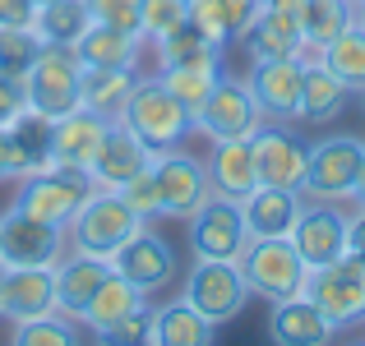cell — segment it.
<instances>
[{"label": "cell", "instance_id": "obj_1", "mask_svg": "<svg viewBox=\"0 0 365 346\" xmlns=\"http://www.w3.org/2000/svg\"><path fill=\"white\" fill-rule=\"evenodd\" d=\"M120 125L139 134L153 152H167V148L190 143V134H195V111L180 98H171V88L153 70H143L139 83H134V93H130V102H125V111H120Z\"/></svg>", "mask_w": 365, "mask_h": 346}, {"label": "cell", "instance_id": "obj_2", "mask_svg": "<svg viewBox=\"0 0 365 346\" xmlns=\"http://www.w3.org/2000/svg\"><path fill=\"white\" fill-rule=\"evenodd\" d=\"M236 268H241L250 295H259L268 305L305 291V273H310L305 258L296 254L292 236H250V245L241 249Z\"/></svg>", "mask_w": 365, "mask_h": 346}, {"label": "cell", "instance_id": "obj_3", "mask_svg": "<svg viewBox=\"0 0 365 346\" xmlns=\"http://www.w3.org/2000/svg\"><path fill=\"white\" fill-rule=\"evenodd\" d=\"M180 300H190L213 328H222V323L241 319L250 286L232 258H190V268L180 273Z\"/></svg>", "mask_w": 365, "mask_h": 346}, {"label": "cell", "instance_id": "obj_4", "mask_svg": "<svg viewBox=\"0 0 365 346\" xmlns=\"http://www.w3.org/2000/svg\"><path fill=\"white\" fill-rule=\"evenodd\" d=\"M139 226H143V217H134V208L125 204L116 189H93L88 204L79 208V217L65 226V240H70V249H79V254L116 258V249Z\"/></svg>", "mask_w": 365, "mask_h": 346}, {"label": "cell", "instance_id": "obj_5", "mask_svg": "<svg viewBox=\"0 0 365 346\" xmlns=\"http://www.w3.org/2000/svg\"><path fill=\"white\" fill-rule=\"evenodd\" d=\"M79 79H83V61L74 46H51L42 42V56L28 65L24 74V98L33 111H42L46 120H61V115L79 111Z\"/></svg>", "mask_w": 365, "mask_h": 346}, {"label": "cell", "instance_id": "obj_6", "mask_svg": "<svg viewBox=\"0 0 365 346\" xmlns=\"http://www.w3.org/2000/svg\"><path fill=\"white\" fill-rule=\"evenodd\" d=\"M14 189H19V194H14V208H24V213L42 217V222H51V226H70L98 185H93L83 171L42 167V171H33V176L14 180Z\"/></svg>", "mask_w": 365, "mask_h": 346}, {"label": "cell", "instance_id": "obj_7", "mask_svg": "<svg viewBox=\"0 0 365 346\" xmlns=\"http://www.w3.org/2000/svg\"><path fill=\"white\" fill-rule=\"evenodd\" d=\"M268 115L259 111L255 93L241 74H227L213 83V93L204 98V107L195 111V134H204L208 143H222V139H255L264 130Z\"/></svg>", "mask_w": 365, "mask_h": 346}, {"label": "cell", "instance_id": "obj_8", "mask_svg": "<svg viewBox=\"0 0 365 346\" xmlns=\"http://www.w3.org/2000/svg\"><path fill=\"white\" fill-rule=\"evenodd\" d=\"M305 295L319 305V314L333 323V332L365 323V263L351 254L333 258L324 268L305 273Z\"/></svg>", "mask_w": 365, "mask_h": 346}, {"label": "cell", "instance_id": "obj_9", "mask_svg": "<svg viewBox=\"0 0 365 346\" xmlns=\"http://www.w3.org/2000/svg\"><path fill=\"white\" fill-rule=\"evenodd\" d=\"M365 157V139L356 134H324L310 143V162H305V199H333V204H347L351 185H356V171Z\"/></svg>", "mask_w": 365, "mask_h": 346}, {"label": "cell", "instance_id": "obj_10", "mask_svg": "<svg viewBox=\"0 0 365 346\" xmlns=\"http://www.w3.org/2000/svg\"><path fill=\"white\" fill-rule=\"evenodd\" d=\"M111 268H116L125 282L139 286L148 300L162 295L171 282H180V254H176V245L158 231V222H143L139 231H134V236L116 249Z\"/></svg>", "mask_w": 365, "mask_h": 346}, {"label": "cell", "instance_id": "obj_11", "mask_svg": "<svg viewBox=\"0 0 365 346\" xmlns=\"http://www.w3.org/2000/svg\"><path fill=\"white\" fill-rule=\"evenodd\" d=\"M65 249V226H51L14 204L0 213V268H56Z\"/></svg>", "mask_w": 365, "mask_h": 346}, {"label": "cell", "instance_id": "obj_12", "mask_svg": "<svg viewBox=\"0 0 365 346\" xmlns=\"http://www.w3.org/2000/svg\"><path fill=\"white\" fill-rule=\"evenodd\" d=\"M153 176H158V189H162V217L167 222H190L208 204V194H213L204 157H195L185 143L158 152L153 157Z\"/></svg>", "mask_w": 365, "mask_h": 346}, {"label": "cell", "instance_id": "obj_13", "mask_svg": "<svg viewBox=\"0 0 365 346\" xmlns=\"http://www.w3.org/2000/svg\"><path fill=\"white\" fill-rule=\"evenodd\" d=\"M190 258H241V249L250 245V226L241 213V199L227 194H208V204L190 217Z\"/></svg>", "mask_w": 365, "mask_h": 346}, {"label": "cell", "instance_id": "obj_14", "mask_svg": "<svg viewBox=\"0 0 365 346\" xmlns=\"http://www.w3.org/2000/svg\"><path fill=\"white\" fill-rule=\"evenodd\" d=\"M250 148H255L259 185H282V189H301L305 185L310 143L292 130V120H264V130L250 139Z\"/></svg>", "mask_w": 365, "mask_h": 346}, {"label": "cell", "instance_id": "obj_15", "mask_svg": "<svg viewBox=\"0 0 365 346\" xmlns=\"http://www.w3.org/2000/svg\"><path fill=\"white\" fill-rule=\"evenodd\" d=\"M292 245L305 258V268H324L347 254V213L333 199H305L301 217L292 226Z\"/></svg>", "mask_w": 365, "mask_h": 346}, {"label": "cell", "instance_id": "obj_16", "mask_svg": "<svg viewBox=\"0 0 365 346\" xmlns=\"http://www.w3.org/2000/svg\"><path fill=\"white\" fill-rule=\"evenodd\" d=\"M107 130H111V120L98 115V111H88V107L51 120V157H46V167H65V171H83V176H88L98 152H102Z\"/></svg>", "mask_w": 365, "mask_h": 346}, {"label": "cell", "instance_id": "obj_17", "mask_svg": "<svg viewBox=\"0 0 365 346\" xmlns=\"http://www.w3.org/2000/svg\"><path fill=\"white\" fill-rule=\"evenodd\" d=\"M301 79H305V61L296 56H282V61H250L245 83L255 93L259 111L268 120H296V107H301Z\"/></svg>", "mask_w": 365, "mask_h": 346}, {"label": "cell", "instance_id": "obj_18", "mask_svg": "<svg viewBox=\"0 0 365 346\" xmlns=\"http://www.w3.org/2000/svg\"><path fill=\"white\" fill-rule=\"evenodd\" d=\"M153 157H158V152H153L139 134L125 130L120 120H111V130H107V139H102V152H98V162H93L88 180L98 189H116L120 194L134 176H143V171L153 167Z\"/></svg>", "mask_w": 365, "mask_h": 346}, {"label": "cell", "instance_id": "obj_19", "mask_svg": "<svg viewBox=\"0 0 365 346\" xmlns=\"http://www.w3.org/2000/svg\"><path fill=\"white\" fill-rule=\"evenodd\" d=\"M56 273V310L79 319L83 305L98 295V286L107 282L111 273V258H93V254H79V249H65V258L51 268Z\"/></svg>", "mask_w": 365, "mask_h": 346}, {"label": "cell", "instance_id": "obj_20", "mask_svg": "<svg viewBox=\"0 0 365 346\" xmlns=\"http://www.w3.org/2000/svg\"><path fill=\"white\" fill-rule=\"evenodd\" d=\"M268 337L287 342V346H319V342H333V323L319 314V305L310 295L296 291L287 300H273V310H268Z\"/></svg>", "mask_w": 365, "mask_h": 346}, {"label": "cell", "instance_id": "obj_21", "mask_svg": "<svg viewBox=\"0 0 365 346\" xmlns=\"http://www.w3.org/2000/svg\"><path fill=\"white\" fill-rule=\"evenodd\" d=\"M305 194L301 189H282V185H255L241 199V213L250 236H292L296 217H301Z\"/></svg>", "mask_w": 365, "mask_h": 346}, {"label": "cell", "instance_id": "obj_22", "mask_svg": "<svg viewBox=\"0 0 365 346\" xmlns=\"http://www.w3.org/2000/svg\"><path fill=\"white\" fill-rule=\"evenodd\" d=\"M204 167H208V185H213V194L245 199L250 189L259 185L255 148H250V139H222V143H208Z\"/></svg>", "mask_w": 365, "mask_h": 346}, {"label": "cell", "instance_id": "obj_23", "mask_svg": "<svg viewBox=\"0 0 365 346\" xmlns=\"http://www.w3.org/2000/svg\"><path fill=\"white\" fill-rule=\"evenodd\" d=\"M259 9H264L259 0H190V23L204 28L217 46L232 51V46L245 42L250 28H255Z\"/></svg>", "mask_w": 365, "mask_h": 346}, {"label": "cell", "instance_id": "obj_24", "mask_svg": "<svg viewBox=\"0 0 365 346\" xmlns=\"http://www.w3.org/2000/svg\"><path fill=\"white\" fill-rule=\"evenodd\" d=\"M241 46L250 51V61H282V56H296V61H301V51H305L301 19L287 14V9L264 5V9H259V19H255V28L245 33Z\"/></svg>", "mask_w": 365, "mask_h": 346}, {"label": "cell", "instance_id": "obj_25", "mask_svg": "<svg viewBox=\"0 0 365 346\" xmlns=\"http://www.w3.org/2000/svg\"><path fill=\"white\" fill-rule=\"evenodd\" d=\"M56 310V273L51 268H5V323L37 319Z\"/></svg>", "mask_w": 365, "mask_h": 346}, {"label": "cell", "instance_id": "obj_26", "mask_svg": "<svg viewBox=\"0 0 365 346\" xmlns=\"http://www.w3.org/2000/svg\"><path fill=\"white\" fill-rule=\"evenodd\" d=\"M143 305H148V295H143L134 282H125L116 268H111V273H107V282L98 286V295H93V300L83 305L79 323H83V332H93V337H107V332L116 328L125 314L143 310Z\"/></svg>", "mask_w": 365, "mask_h": 346}, {"label": "cell", "instance_id": "obj_27", "mask_svg": "<svg viewBox=\"0 0 365 346\" xmlns=\"http://www.w3.org/2000/svg\"><path fill=\"white\" fill-rule=\"evenodd\" d=\"M5 143H9V162H14V176H33V171L46 167L51 157V120L42 111L24 107L14 120L5 125Z\"/></svg>", "mask_w": 365, "mask_h": 346}, {"label": "cell", "instance_id": "obj_28", "mask_svg": "<svg viewBox=\"0 0 365 346\" xmlns=\"http://www.w3.org/2000/svg\"><path fill=\"white\" fill-rule=\"evenodd\" d=\"M351 88L329 70L324 61L305 65V79H301V107H296V120H310V125H329L347 111Z\"/></svg>", "mask_w": 365, "mask_h": 346}, {"label": "cell", "instance_id": "obj_29", "mask_svg": "<svg viewBox=\"0 0 365 346\" xmlns=\"http://www.w3.org/2000/svg\"><path fill=\"white\" fill-rule=\"evenodd\" d=\"M79 61L83 65H111V70H143V51H148V42H143L139 33H120V28L111 23H93L88 33L79 37Z\"/></svg>", "mask_w": 365, "mask_h": 346}, {"label": "cell", "instance_id": "obj_30", "mask_svg": "<svg viewBox=\"0 0 365 346\" xmlns=\"http://www.w3.org/2000/svg\"><path fill=\"white\" fill-rule=\"evenodd\" d=\"M148 51H153V70H167V65H227V46H217L213 37H208L204 28H195L190 19L176 33L148 42Z\"/></svg>", "mask_w": 365, "mask_h": 346}, {"label": "cell", "instance_id": "obj_31", "mask_svg": "<svg viewBox=\"0 0 365 346\" xmlns=\"http://www.w3.org/2000/svg\"><path fill=\"white\" fill-rule=\"evenodd\" d=\"M143 70H111V65H83V79H79V102L88 111L107 115V120H120L125 102H130L134 83H139Z\"/></svg>", "mask_w": 365, "mask_h": 346}, {"label": "cell", "instance_id": "obj_32", "mask_svg": "<svg viewBox=\"0 0 365 346\" xmlns=\"http://www.w3.org/2000/svg\"><path fill=\"white\" fill-rule=\"evenodd\" d=\"M301 37H305V51L301 61H324V46L351 23V0H305L301 5Z\"/></svg>", "mask_w": 365, "mask_h": 346}, {"label": "cell", "instance_id": "obj_33", "mask_svg": "<svg viewBox=\"0 0 365 346\" xmlns=\"http://www.w3.org/2000/svg\"><path fill=\"white\" fill-rule=\"evenodd\" d=\"M153 332H158V346H204L213 342L217 328L190 300H162L153 305Z\"/></svg>", "mask_w": 365, "mask_h": 346}, {"label": "cell", "instance_id": "obj_34", "mask_svg": "<svg viewBox=\"0 0 365 346\" xmlns=\"http://www.w3.org/2000/svg\"><path fill=\"white\" fill-rule=\"evenodd\" d=\"M33 28L51 46H79V37L93 28V9L88 0H42Z\"/></svg>", "mask_w": 365, "mask_h": 346}, {"label": "cell", "instance_id": "obj_35", "mask_svg": "<svg viewBox=\"0 0 365 346\" xmlns=\"http://www.w3.org/2000/svg\"><path fill=\"white\" fill-rule=\"evenodd\" d=\"M324 65H329L351 93H365V28L356 23V19L324 46Z\"/></svg>", "mask_w": 365, "mask_h": 346}, {"label": "cell", "instance_id": "obj_36", "mask_svg": "<svg viewBox=\"0 0 365 346\" xmlns=\"http://www.w3.org/2000/svg\"><path fill=\"white\" fill-rule=\"evenodd\" d=\"M79 332H83V323L61 314V310L9 323V342L14 346H70V342H79Z\"/></svg>", "mask_w": 365, "mask_h": 346}, {"label": "cell", "instance_id": "obj_37", "mask_svg": "<svg viewBox=\"0 0 365 346\" xmlns=\"http://www.w3.org/2000/svg\"><path fill=\"white\" fill-rule=\"evenodd\" d=\"M227 65H167V70H153L162 83L171 88V98H180L190 111L204 107V98L213 93V83L222 79Z\"/></svg>", "mask_w": 365, "mask_h": 346}, {"label": "cell", "instance_id": "obj_38", "mask_svg": "<svg viewBox=\"0 0 365 346\" xmlns=\"http://www.w3.org/2000/svg\"><path fill=\"white\" fill-rule=\"evenodd\" d=\"M42 56V37L37 28H0V70L24 79L28 65Z\"/></svg>", "mask_w": 365, "mask_h": 346}, {"label": "cell", "instance_id": "obj_39", "mask_svg": "<svg viewBox=\"0 0 365 346\" xmlns=\"http://www.w3.org/2000/svg\"><path fill=\"white\" fill-rule=\"evenodd\" d=\"M185 19H190V0H143L139 33H143V42H158V37L176 33Z\"/></svg>", "mask_w": 365, "mask_h": 346}, {"label": "cell", "instance_id": "obj_40", "mask_svg": "<svg viewBox=\"0 0 365 346\" xmlns=\"http://www.w3.org/2000/svg\"><path fill=\"white\" fill-rule=\"evenodd\" d=\"M120 199L134 208V217H143V222H167V217H162V189H158V176H153V167L143 171V176H134L130 185L120 189Z\"/></svg>", "mask_w": 365, "mask_h": 346}, {"label": "cell", "instance_id": "obj_41", "mask_svg": "<svg viewBox=\"0 0 365 346\" xmlns=\"http://www.w3.org/2000/svg\"><path fill=\"white\" fill-rule=\"evenodd\" d=\"M88 9H93V23H111V28H120V33H139L143 0H88Z\"/></svg>", "mask_w": 365, "mask_h": 346}, {"label": "cell", "instance_id": "obj_42", "mask_svg": "<svg viewBox=\"0 0 365 346\" xmlns=\"http://www.w3.org/2000/svg\"><path fill=\"white\" fill-rule=\"evenodd\" d=\"M102 342H125V346H139V342H158V332H153V305H143V310L125 314L116 328L107 332Z\"/></svg>", "mask_w": 365, "mask_h": 346}, {"label": "cell", "instance_id": "obj_43", "mask_svg": "<svg viewBox=\"0 0 365 346\" xmlns=\"http://www.w3.org/2000/svg\"><path fill=\"white\" fill-rule=\"evenodd\" d=\"M28 107V98H24V79L19 74H5L0 70V130H5L9 120H14L19 111Z\"/></svg>", "mask_w": 365, "mask_h": 346}, {"label": "cell", "instance_id": "obj_44", "mask_svg": "<svg viewBox=\"0 0 365 346\" xmlns=\"http://www.w3.org/2000/svg\"><path fill=\"white\" fill-rule=\"evenodd\" d=\"M42 0H0V28H33Z\"/></svg>", "mask_w": 365, "mask_h": 346}, {"label": "cell", "instance_id": "obj_45", "mask_svg": "<svg viewBox=\"0 0 365 346\" xmlns=\"http://www.w3.org/2000/svg\"><path fill=\"white\" fill-rule=\"evenodd\" d=\"M347 254L365 263V204H356V213H347Z\"/></svg>", "mask_w": 365, "mask_h": 346}, {"label": "cell", "instance_id": "obj_46", "mask_svg": "<svg viewBox=\"0 0 365 346\" xmlns=\"http://www.w3.org/2000/svg\"><path fill=\"white\" fill-rule=\"evenodd\" d=\"M14 162H9V143H5V130H0V185H14Z\"/></svg>", "mask_w": 365, "mask_h": 346}, {"label": "cell", "instance_id": "obj_47", "mask_svg": "<svg viewBox=\"0 0 365 346\" xmlns=\"http://www.w3.org/2000/svg\"><path fill=\"white\" fill-rule=\"evenodd\" d=\"M351 204H365V157H361V171H356V185H351Z\"/></svg>", "mask_w": 365, "mask_h": 346}, {"label": "cell", "instance_id": "obj_48", "mask_svg": "<svg viewBox=\"0 0 365 346\" xmlns=\"http://www.w3.org/2000/svg\"><path fill=\"white\" fill-rule=\"evenodd\" d=\"M268 5H273V9H287V14H301L305 0H268Z\"/></svg>", "mask_w": 365, "mask_h": 346}, {"label": "cell", "instance_id": "obj_49", "mask_svg": "<svg viewBox=\"0 0 365 346\" xmlns=\"http://www.w3.org/2000/svg\"><path fill=\"white\" fill-rule=\"evenodd\" d=\"M351 19H356V23L365 28V0H351Z\"/></svg>", "mask_w": 365, "mask_h": 346}, {"label": "cell", "instance_id": "obj_50", "mask_svg": "<svg viewBox=\"0 0 365 346\" xmlns=\"http://www.w3.org/2000/svg\"><path fill=\"white\" fill-rule=\"evenodd\" d=\"M0 319H5V268H0Z\"/></svg>", "mask_w": 365, "mask_h": 346}, {"label": "cell", "instance_id": "obj_51", "mask_svg": "<svg viewBox=\"0 0 365 346\" xmlns=\"http://www.w3.org/2000/svg\"><path fill=\"white\" fill-rule=\"evenodd\" d=\"M356 98H361V111H365V93H356Z\"/></svg>", "mask_w": 365, "mask_h": 346}, {"label": "cell", "instance_id": "obj_52", "mask_svg": "<svg viewBox=\"0 0 365 346\" xmlns=\"http://www.w3.org/2000/svg\"><path fill=\"white\" fill-rule=\"evenodd\" d=\"M259 5H268V0H259Z\"/></svg>", "mask_w": 365, "mask_h": 346}]
</instances>
